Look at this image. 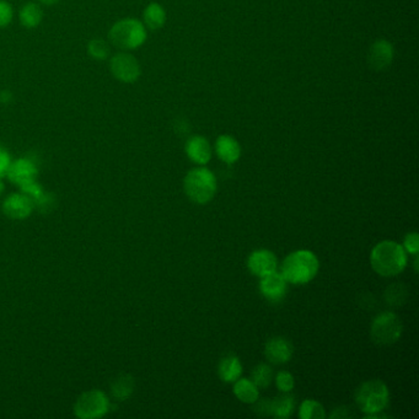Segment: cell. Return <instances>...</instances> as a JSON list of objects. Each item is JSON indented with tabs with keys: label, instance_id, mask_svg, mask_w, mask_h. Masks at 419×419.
<instances>
[{
	"label": "cell",
	"instance_id": "obj_1",
	"mask_svg": "<svg viewBox=\"0 0 419 419\" xmlns=\"http://www.w3.org/2000/svg\"><path fill=\"white\" fill-rule=\"evenodd\" d=\"M371 267L382 277H395L407 265V256L402 246L395 241H382L371 252Z\"/></svg>",
	"mask_w": 419,
	"mask_h": 419
},
{
	"label": "cell",
	"instance_id": "obj_2",
	"mask_svg": "<svg viewBox=\"0 0 419 419\" xmlns=\"http://www.w3.org/2000/svg\"><path fill=\"white\" fill-rule=\"evenodd\" d=\"M147 28L134 17L121 19L109 28V42L120 51L130 52L139 48L147 41Z\"/></svg>",
	"mask_w": 419,
	"mask_h": 419
},
{
	"label": "cell",
	"instance_id": "obj_3",
	"mask_svg": "<svg viewBox=\"0 0 419 419\" xmlns=\"http://www.w3.org/2000/svg\"><path fill=\"white\" fill-rule=\"evenodd\" d=\"M317 271V257L311 251L300 250L284 260L280 274L289 283L305 284L315 278Z\"/></svg>",
	"mask_w": 419,
	"mask_h": 419
},
{
	"label": "cell",
	"instance_id": "obj_4",
	"mask_svg": "<svg viewBox=\"0 0 419 419\" xmlns=\"http://www.w3.org/2000/svg\"><path fill=\"white\" fill-rule=\"evenodd\" d=\"M186 195L190 201L198 204H206L212 201L217 192V179L211 170L206 168H196L186 175Z\"/></svg>",
	"mask_w": 419,
	"mask_h": 419
},
{
	"label": "cell",
	"instance_id": "obj_5",
	"mask_svg": "<svg viewBox=\"0 0 419 419\" xmlns=\"http://www.w3.org/2000/svg\"><path fill=\"white\" fill-rule=\"evenodd\" d=\"M355 401L362 412L380 413L389 404V390L382 381H366L355 392Z\"/></svg>",
	"mask_w": 419,
	"mask_h": 419
},
{
	"label": "cell",
	"instance_id": "obj_6",
	"mask_svg": "<svg viewBox=\"0 0 419 419\" xmlns=\"http://www.w3.org/2000/svg\"><path fill=\"white\" fill-rule=\"evenodd\" d=\"M371 335L373 341L377 344H392L402 335V322L393 312H382L374 319Z\"/></svg>",
	"mask_w": 419,
	"mask_h": 419
},
{
	"label": "cell",
	"instance_id": "obj_7",
	"mask_svg": "<svg viewBox=\"0 0 419 419\" xmlns=\"http://www.w3.org/2000/svg\"><path fill=\"white\" fill-rule=\"evenodd\" d=\"M109 398L104 392L98 390L84 392L78 398L74 413L80 419H96L104 417L109 412Z\"/></svg>",
	"mask_w": 419,
	"mask_h": 419
},
{
	"label": "cell",
	"instance_id": "obj_8",
	"mask_svg": "<svg viewBox=\"0 0 419 419\" xmlns=\"http://www.w3.org/2000/svg\"><path fill=\"white\" fill-rule=\"evenodd\" d=\"M109 71L114 79L125 84L136 82L142 74L139 62L134 55L127 51H120L111 57Z\"/></svg>",
	"mask_w": 419,
	"mask_h": 419
},
{
	"label": "cell",
	"instance_id": "obj_9",
	"mask_svg": "<svg viewBox=\"0 0 419 419\" xmlns=\"http://www.w3.org/2000/svg\"><path fill=\"white\" fill-rule=\"evenodd\" d=\"M37 174L38 170L36 163H33L31 159L21 158L17 159L15 161H11L6 176L11 182L21 187L28 182L36 181Z\"/></svg>",
	"mask_w": 419,
	"mask_h": 419
},
{
	"label": "cell",
	"instance_id": "obj_10",
	"mask_svg": "<svg viewBox=\"0 0 419 419\" xmlns=\"http://www.w3.org/2000/svg\"><path fill=\"white\" fill-rule=\"evenodd\" d=\"M33 209V201L24 193H15L8 197L3 204V212L8 218H28Z\"/></svg>",
	"mask_w": 419,
	"mask_h": 419
},
{
	"label": "cell",
	"instance_id": "obj_11",
	"mask_svg": "<svg viewBox=\"0 0 419 419\" xmlns=\"http://www.w3.org/2000/svg\"><path fill=\"white\" fill-rule=\"evenodd\" d=\"M393 60V47L386 39H377L369 49V66L374 71H384L391 66Z\"/></svg>",
	"mask_w": 419,
	"mask_h": 419
},
{
	"label": "cell",
	"instance_id": "obj_12",
	"mask_svg": "<svg viewBox=\"0 0 419 419\" xmlns=\"http://www.w3.org/2000/svg\"><path fill=\"white\" fill-rule=\"evenodd\" d=\"M249 268L251 272L258 277H265L267 274L276 272L277 269V257L271 251H255L249 258Z\"/></svg>",
	"mask_w": 419,
	"mask_h": 419
},
{
	"label": "cell",
	"instance_id": "obj_13",
	"mask_svg": "<svg viewBox=\"0 0 419 419\" xmlns=\"http://www.w3.org/2000/svg\"><path fill=\"white\" fill-rule=\"evenodd\" d=\"M262 294L269 301H279L284 298L287 292V280L280 273L273 272L262 277L260 283Z\"/></svg>",
	"mask_w": 419,
	"mask_h": 419
},
{
	"label": "cell",
	"instance_id": "obj_14",
	"mask_svg": "<svg viewBox=\"0 0 419 419\" xmlns=\"http://www.w3.org/2000/svg\"><path fill=\"white\" fill-rule=\"evenodd\" d=\"M265 353L273 364H284L293 355V346L285 338H272L267 342Z\"/></svg>",
	"mask_w": 419,
	"mask_h": 419
},
{
	"label": "cell",
	"instance_id": "obj_15",
	"mask_svg": "<svg viewBox=\"0 0 419 419\" xmlns=\"http://www.w3.org/2000/svg\"><path fill=\"white\" fill-rule=\"evenodd\" d=\"M186 152L193 163L204 165L212 159V147L204 136H195L186 143Z\"/></svg>",
	"mask_w": 419,
	"mask_h": 419
},
{
	"label": "cell",
	"instance_id": "obj_16",
	"mask_svg": "<svg viewBox=\"0 0 419 419\" xmlns=\"http://www.w3.org/2000/svg\"><path fill=\"white\" fill-rule=\"evenodd\" d=\"M215 152L224 163H234L240 159L241 147L234 136L224 134L219 136L215 142Z\"/></svg>",
	"mask_w": 419,
	"mask_h": 419
},
{
	"label": "cell",
	"instance_id": "obj_17",
	"mask_svg": "<svg viewBox=\"0 0 419 419\" xmlns=\"http://www.w3.org/2000/svg\"><path fill=\"white\" fill-rule=\"evenodd\" d=\"M166 22V11L158 3H152L143 12V24L145 28L157 31L163 28Z\"/></svg>",
	"mask_w": 419,
	"mask_h": 419
},
{
	"label": "cell",
	"instance_id": "obj_18",
	"mask_svg": "<svg viewBox=\"0 0 419 419\" xmlns=\"http://www.w3.org/2000/svg\"><path fill=\"white\" fill-rule=\"evenodd\" d=\"M19 19L24 28H36L42 22L44 11L37 3H26L19 11Z\"/></svg>",
	"mask_w": 419,
	"mask_h": 419
},
{
	"label": "cell",
	"instance_id": "obj_19",
	"mask_svg": "<svg viewBox=\"0 0 419 419\" xmlns=\"http://www.w3.org/2000/svg\"><path fill=\"white\" fill-rule=\"evenodd\" d=\"M242 374V365L234 355H228L219 364V376L225 382H235Z\"/></svg>",
	"mask_w": 419,
	"mask_h": 419
},
{
	"label": "cell",
	"instance_id": "obj_20",
	"mask_svg": "<svg viewBox=\"0 0 419 419\" xmlns=\"http://www.w3.org/2000/svg\"><path fill=\"white\" fill-rule=\"evenodd\" d=\"M234 393L244 403H255L260 396L258 387L253 384V381L249 379H238L234 386Z\"/></svg>",
	"mask_w": 419,
	"mask_h": 419
},
{
	"label": "cell",
	"instance_id": "obj_21",
	"mask_svg": "<svg viewBox=\"0 0 419 419\" xmlns=\"http://www.w3.org/2000/svg\"><path fill=\"white\" fill-rule=\"evenodd\" d=\"M294 411V398L284 392L272 401V416L277 418H288Z\"/></svg>",
	"mask_w": 419,
	"mask_h": 419
},
{
	"label": "cell",
	"instance_id": "obj_22",
	"mask_svg": "<svg viewBox=\"0 0 419 419\" xmlns=\"http://www.w3.org/2000/svg\"><path fill=\"white\" fill-rule=\"evenodd\" d=\"M134 390V380L131 375H122L112 384V393L120 401L130 398Z\"/></svg>",
	"mask_w": 419,
	"mask_h": 419
},
{
	"label": "cell",
	"instance_id": "obj_23",
	"mask_svg": "<svg viewBox=\"0 0 419 419\" xmlns=\"http://www.w3.org/2000/svg\"><path fill=\"white\" fill-rule=\"evenodd\" d=\"M87 55L96 60H109L111 55V47L104 38H93L87 44Z\"/></svg>",
	"mask_w": 419,
	"mask_h": 419
},
{
	"label": "cell",
	"instance_id": "obj_24",
	"mask_svg": "<svg viewBox=\"0 0 419 419\" xmlns=\"http://www.w3.org/2000/svg\"><path fill=\"white\" fill-rule=\"evenodd\" d=\"M299 416L303 419H323L326 417L323 406L314 400H306L301 403Z\"/></svg>",
	"mask_w": 419,
	"mask_h": 419
},
{
	"label": "cell",
	"instance_id": "obj_25",
	"mask_svg": "<svg viewBox=\"0 0 419 419\" xmlns=\"http://www.w3.org/2000/svg\"><path fill=\"white\" fill-rule=\"evenodd\" d=\"M273 379V371L271 366L266 364L257 365L256 368L252 371V381L257 387H266L271 385Z\"/></svg>",
	"mask_w": 419,
	"mask_h": 419
},
{
	"label": "cell",
	"instance_id": "obj_26",
	"mask_svg": "<svg viewBox=\"0 0 419 419\" xmlns=\"http://www.w3.org/2000/svg\"><path fill=\"white\" fill-rule=\"evenodd\" d=\"M387 304L392 306H400L407 299V289L402 284H392L385 293Z\"/></svg>",
	"mask_w": 419,
	"mask_h": 419
},
{
	"label": "cell",
	"instance_id": "obj_27",
	"mask_svg": "<svg viewBox=\"0 0 419 419\" xmlns=\"http://www.w3.org/2000/svg\"><path fill=\"white\" fill-rule=\"evenodd\" d=\"M14 17V9L9 1L0 0V28L10 25Z\"/></svg>",
	"mask_w": 419,
	"mask_h": 419
},
{
	"label": "cell",
	"instance_id": "obj_28",
	"mask_svg": "<svg viewBox=\"0 0 419 419\" xmlns=\"http://www.w3.org/2000/svg\"><path fill=\"white\" fill-rule=\"evenodd\" d=\"M276 382H277L278 389L282 392L292 391L294 387V377L288 371L278 373Z\"/></svg>",
	"mask_w": 419,
	"mask_h": 419
},
{
	"label": "cell",
	"instance_id": "obj_29",
	"mask_svg": "<svg viewBox=\"0 0 419 419\" xmlns=\"http://www.w3.org/2000/svg\"><path fill=\"white\" fill-rule=\"evenodd\" d=\"M10 154L8 152L6 148L0 145V179L6 176V172L10 166Z\"/></svg>",
	"mask_w": 419,
	"mask_h": 419
},
{
	"label": "cell",
	"instance_id": "obj_30",
	"mask_svg": "<svg viewBox=\"0 0 419 419\" xmlns=\"http://www.w3.org/2000/svg\"><path fill=\"white\" fill-rule=\"evenodd\" d=\"M404 247H406V250L409 251V253H413V255L418 253L419 238L417 233H412V234L406 236Z\"/></svg>",
	"mask_w": 419,
	"mask_h": 419
},
{
	"label": "cell",
	"instance_id": "obj_31",
	"mask_svg": "<svg viewBox=\"0 0 419 419\" xmlns=\"http://www.w3.org/2000/svg\"><path fill=\"white\" fill-rule=\"evenodd\" d=\"M255 406V412L260 416H271L272 414V401L268 398H263L262 401H258Z\"/></svg>",
	"mask_w": 419,
	"mask_h": 419
},
{
	"label": "cell",
	"instance_id": "obj_32",
	"mask_svg": "<svg viewBox=\"0 0 419 419\" xmlns=\"http://www.w3.org/2000/svg\"><path fill=\"white\" fill-rule=\"evenodd\" d=\"M11 98H12V95H11L10 91L4 90V91H1V93H0V101H1V102L8 104V102H10Z\"/></svg>",
	"mask_w": 419,
	"mask_h": 419
},
{
	"label": "cell",
	"instance_id": "obj_33",
	"mask_svg": "<svg viewBox=\"0 0 419 419\" xmlns=\"http://www.w3.org/2000/svg\"><path fill=\"white\" fill-rule=\"evenodd\" d=\"M38 1L44 6H55L57 3H60V0H38Z\"/></svg>",
	"mask_w": 419,
	"mask_h": 419
},
{
	"label": "cell",
	"instance_id": "obj_34",
	"mask_svg": "<svg viewBox=\"0 0 419 419\" xmlns=\"http://www.w3.org/2000/svg\"><path fill=\"white\" fill-rule=\"evenodd\" d=\"M3 190H4V185H3V182L0 181V193L3 192Z\"/></svg>",
	"mask_w": 419,
	"mask_h": 419
}]
</instances>
